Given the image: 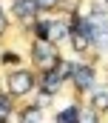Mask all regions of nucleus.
<instances>
[{
    "label": "nucleus",
    "instance_id": "nucleus-1",
    "mask_svg": "<svg viewBox=\"0 0 108 123\" xmlns=\"http://www.w3.org/2000/svg\"><path fill=\"white\" fill-rule=\"evenodd\" d=\"M31 57H34V63H37L40 69H46V72H51L54 66H57V60H60V57H57V46L49 43V40H37Z\"/></svg>",
    "mask_w": 108,
    "mask_h": 123
},
{
    "label": "nucleus",
    "instance_id": "nucleus-2",
    "mask_svg": "<svg viewBox=\"0 0 108 123\" xmlns=\"http://www.w3.org/2000/svg\"><path fill=\"white\" fill-rule=\"evenodd\" d=\"M6 86H9L11 94H28L31 86H34V77H31V72H26V69H17V72H11L6 77Z\"/></svg>",
    "mask_w": 108,
    "mask_h": 123
},
{
    "label": "nucleus",
    "instance_id": "nucleus-3",
    "mask_svg": "<svg viewBox=\"0 0 108 123\" xmlns=\"http://www.w3.org/2000/svg\"><path fill=\"white\" fill-rule=\"evenodd\" d=\"M68 34H71L74 49H77V52H82V49L91 43V23H88V20H82V17H77V20H74V26L68 29Z\"/></svg>",
    "mask_w": 108,
    "mask_h": 123
},
{
    "label": "nucleus",
    "instance_id": "nucleus-4",
    "mask_svg": "<svg viewBox=\"0 0 108 123\" xmlns=\"http://www.w3.org/2000/svg\"><path fill=\"white\" fill-rule=\"evenodd\" d=\"M74 83H77V89H91L94 86V69L91 66H74Z\"/></svg>",
    "mask_w": 108,
    "mask_h": 123
},
{
    "label": "nucleus",
    "instance_id": "nucleus-5",
    "mask_svg": "<svg viewBox=\"0 0 108 123\" xmlns=\"http://www.w3.org/2000/svg\"><path fill=\"white\" fill-rule=\"evenodd\" d=\"M65 34H68L65 23H60V20H46V40H49V43H57V40H63Z\"/></svg>",
    "mask_w": 108,
    "mask_h": 123
},
{
    "label": "nucleus",
    "instance_id": "nucleus-6",
    "mask_svg": "<svg viewBox=\"0 0 108 123\" xmlns=\"http://www.w3.org/2000/svg\"><path fill=\"white\" fill-rule=\"evenodd\" d=\"M37 9H40V6H37L34 0H17V3H14V14L23 17V20H31V17L37 14Z\"/></svg>",
    "mask_w": 108,
    "mask_h": 123
},
{
    "label": "nucleus",
    "instance_id": "nucleus-7",
    "mask_svg": "<svg viewBox=\"0 0 108 123\" xmlns=\"http://www.w3.org/2000/svg\"><path fill=\"white\" fill-rule=\"evenodd\" d=\"M77 117H80V109L77 106H68V109H63L57 115V123H77Z\"/></svg>",
    "mask_w": 108,
    "mask_h": 123
},
{
    "label": "nucleus",
    "instance_id": "nucleus-8",
    "mask_svg": "<svg viewBox=\"0 0 108 123\" xmlns=\"http://www.w3.org/2000/svg\"><path fill=\"white\" fill-rule=\"evenodd\" d=\"M60 89V77L54 74V72H46V80H43V92L46 94H54Z\"/></svg>",
    "mask_w": 108,
    "mask_h": 123
},
{
    "label": "nucleus",
    "instance_id": "nucleus-9",
    "mask_svg": "<svg viewBox=\"0 0 108 123\" xmlns=\"http://www.w3.org/2000/svg\"><path fill=\"white\" fill-rule=\"evenodd\" d=\"M54 74H57L60 80H63V77H71V74H74V66L68 60H57V72H54Z\"/></svg>",
    "mask_w": 108,
    "mask_h": 123
},
{
    "label": "nucleus",
    "instance_id": "nucleus-10",
    "mask_svg": "<svg viewBox=\"0 0 108 123\" xmlns=\"http://www.w3.org/2000/svg\"><path fill=\"white\" fill-rule=\"evenodd\" d=\"M40 120H43V115H40V109H37V106H31V109L23 112V123H40Z\"/></svg>",
    "mask_w": 108,
    "mask_h": 123
},
{
    "label": "nucleus",
    "instance_id": "nucleus-11",
    "mask_svg": "<svg viewBox=\"0 0 108 123\" xmlns=\"http://www.w3.org/2000/svg\"><path fill=\"white\" fill-rule=\"evenodd\" d=\"M9 112H11V103H9V97H6V94H0V123L9 120Z\"/></svg>",
    "mask_w": 108,
    "mask_h": 123
},
{
    "label": "nucleus",
    "instance_id": "nucleus-12",
    "mask_svg": "<svg viewBox=\"0 0 108 123\" xmlns=\"http://www.w3.org/2000/svg\"><path fill=\"white\" fill-rule=\"evenodd\" d=\"M91 103H94V109H108V92H97L91 97Z\"/></svg>",
    "mask_w": 108,
    "mask_h": 123
},
{
    "label": "nucleus",
    "instance_id": "nucleus-13",
    "mask_svg": "<svg viewBox=\"0 0 108 123\" xmlns=\"http://www.w3.org/2000/svg\"><path fill=\"white\" fill-rule=\"evenodd\" d=\"M77 123H97V112H94V109H85V112H80Z\"/></svg>",
    "mask_w": 108,
    "mask_h": 123
},
{
    "label": "nucleus",
    "instance_id": "nucleus-14",
    "mask_svg": "<svg viewBox=\"0 0 108 123\" xmlns=\"http://www.w3.org/2000/svg\"><path fill=\"white\" fill-rule=\"evenodd\" d=\"M34 3H37L40 9H51V6H54V3H57V0H34Z\"/></svg>",
    "mask_w": 108,
    "mask_h": 123
},
{
    "label": "nucleus",
    "instance_id": "nucleus-15",
    "mask_svg": "<svg viewBox=\"0 0 108 123\" xmlns=\"http://www.w3.org/2000/svg\"><path fill=\"white\" fill-rule=\"evenodd\" d=\"M6 29V17H3V12H0V31Z\"/></svg>",
    "mask_w": 108,
    "mask_h": 123
}]
</instances>
